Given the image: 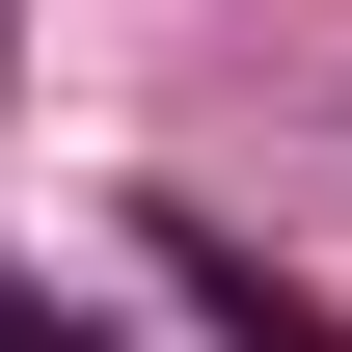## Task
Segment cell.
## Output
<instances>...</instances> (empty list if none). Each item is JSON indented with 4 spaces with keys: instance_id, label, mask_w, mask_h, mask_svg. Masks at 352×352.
<instances>
[{
    "instance_id": "obj_1",
    "label": "cell",
    "mask_w": 352,
    "mask_h": 352,
    "mask_svg": "<svg viewBox=\"0 0 352 352\" xmlns=\"http://www.w3.org/2000/svg\"><path fill=\"white\" fill-rule=\"evenodd\" d=\"M0 352H82V325H54V298H0Z\"/></svg>"
}]
</instances>
